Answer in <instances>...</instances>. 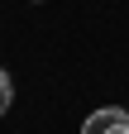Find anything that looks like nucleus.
<instances>
[{
  "label": "nucleus",
  "mask_w": 129,
  "mask_h": 134,
  "mask_svg": "<svg viewBox=\"0 0 129 134\" xmlns=\"http://www.w3.org/2000/svg\"><path fill=\"white\" fill-rule=\"evenodd\" d=\"M81 134H129V115H124V110H115V105H105V110L86 115Z\"/></svg>",
  "instance_id": "1"
},
{
  "label": "nucleus",
  "mask_w": 129,
  "mask_h": 134,
  "mask_svg": "<svg viewBox=\"0 0 129 134\" xmlns=\"http://www.w3.org/2000/svg\"><path fill=\"white\" fill-rule=\"evenodd\" d=\"M10 100H14V81H10V72H0V115L10 110Z\"/></svg>",
  "instance_id": "2"
}]
</instances>
